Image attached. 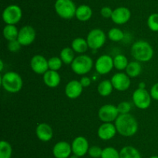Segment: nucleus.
I'll return each instance as SVG.
<instances>
[{
	"instance_id": "obj_1",
	"label": "nucleus",
	"mask_w": 158,
	"mask_h": 158,
	"mask_svg": "<svg viewBox=\"0 0 158 158\" xmlns=\"http://www.w3.org/2000/svg\"><path fill=\"white\" fill-rule=\"evenodd\" d=\"M114 124L117 128V133L126 137L134 136L138 130L137 121L130 113L119 115Z\"/></svg>"
},
{
	"instance_id": "obj_2",
	"label": "nucleus",
	"mask_w": 158,
	"mask_h": 158,
	"mask_svg": "<svg viewBox=\"0 0 158 158\" xmlns=\"http://www.w3.org/2000/svg\"><path fill=\"white\" fill-rule=\"evenodd\" d=\"M131 54L139 62H148L153 58L154 49L148 42L138 40L131 46Z\"/></svg>"
},
{
	"instance_id": "obj_3",
	"label": "nucleus",
	"mask_w": 158,
	"mask_h": 158,
	"mask_svg": "<svg viewBox=\"0 0 158 158\" xmlns=\"http://www.w3.org/2000/svg\"><path fill=\"white\" fill-rule=\"evenodd\" d=\"M1 83L3 88L9 93H17L23 88V79L18 73L9 71L2 76Z\"/></svg>"
},
{
	"instance_id": "obj_4",
	"label": "nucleus",
	"mask_w": 158,
	"mask_h": 158,
	"mask_svg": "<svg viewBox=\"0 0 158 158\" xmlns=\"http://www.w3.org/2000/svg\"><path fill=\"white\" fill-rule=\"evenodd\" d=\"M94 65L92 58L85 54L75 57L71 64V69L78 75H84L91 71Z\"/></svg>"
},
{
	"instance_id": "obj_5",
	"label": "nucleus",
	"mask_w": 158,
	"mask_h": 158,
	"mask_svg": "<svg viewBox=\"0 0 158 158\" xmlns=\"http://www.w3.org/2000/svg\"><path fill=\"white\" fill-rule=\"evenodd\" d=\"M55 10L62 19L70 20L76 15L77 8L72 0H56Z\"/></svg>"
},
{
	"instance_id": "obj_6",
	"label": "nucleus",
	"mask_w": 158,
	"mask_h": 158,
	"mask_svg": "<svg viewBox=\"0 0 158 158\" xmlns=\"http://www.w3.org/2000/svg\"><path fill=\"white\" fill-rule=\"evenodd\" d=\"M106 36L101 29H94L90 30L86 37L89 48L92 50H98L106 43Z\"/></svg>"
},
{
	"instance_id": "obj_7",
	"label": "nucleus",
	"mask_w": 158,
	"mask_h": 158,
	"mask_svg": "<svg viewBox=\"0 0 158 158\" xmlns=\"http://www.w3.org/2000/svg\"><path fill=\"white\" fill-rule=\"evenodd\" d=\"M23 12L19 6L10 5L4 9L2 12V20L6 24L15 25L21 20Z\"/></svg>"
},
{
	"instance_id": "obj_8",
	"label": "nucleus",
	"mask_w": 158,
	"mask_h": 158,
	"mask_svg": "<svg viewBox=\"0 0 158 158\" xmlns=\"http://www.w3.org/2000/svg\"><path fill=\"white\" fill-rule=\"evenodd\" d=\"M134 104L140 109H146L151 105V95L145 88H137L133 93Z\"/></svg>"
},
{
	"instance_id": "obj_9",
	"label": "nucleus",
	"mask_w": 158,
	"mask_h": 158,
	"mask_svg": "<svg viewBox=\"0 0 158 158\" xmlns=\"http://www.w3.org/2000/svg\"><path fill=\"white\" fill-rule=\"evenodd\" d=\"M120 115L117 106L111 104H106L103 105L99 109L98 116L99 119L103 122H115L117 118Z\"/></svg>"
},
{
	"instance_id": "obj_10",
	"label": "nucleus",
	"mask_w": 158,
	"mask_h": 158,
	"mask_svg": "<svg viewBox=\"0 0 158 158\" xmlns=\"http://www.w3.org/2000/svg\"><path fill=\"white\" fill-rule=\"evenodd\" d=\"M114 68V58H112L109 55H106V54L102 55L96 60V71L100 74H109Z\"/></svg>"
},
{
	"instance_id": "obj_11",
	"label": "nucleus",
	"mask_w": 158,
	"mask_h": 158,
	"mask_svg": "<svg viewBox=\"0 0 158 158\" xmlns=\"http://www.w3.org/2000/svg\"><path fill=\"white\" fill-rule=\"evenodd\" d=\"M36 37L35 29L31 26H24L19 29L18 36V41L22 46H29L32 44Z\"/></svg>"
},
{
	"instance_id": "obj_12",
	"label": "nucleus",
	"mask_w": 158,
	"mask_h": 158,
	"mask_svg": "<svg viewBox=\"0 0 158 158\" xmlns=\"http://www.w3.org/2000/svg\"><path fill=\"white\" fill-rule=\"evenodd\" d=\"M111 82L114 88L119 91H124L131 86V79L127 73L119 72L114 74L111 78Z\"/></svg>"
},
{
	"instance_id": "obj_13",
	"label": "nucleus",
	"mask_w": 158,
	"mask_h": 158,
	"mask_svg": "<svg viewBox=\"0 0 158 158\" xmlns=\"http://www.w3.org/2000/svg\"><path fill=\"white\" fill-rule=\"evenodd\" d=\"M71 147H72V151L73 154L80 157L86 155V153H88L89 148L88 140L86 138L82 136L76 137L73 141Z\"/></svg>"
},
{
	"instance_id": "obj_14",
	"label": "nucleus",
	"mask_w": 158,
	"mask_h": 158,
	"mask_svg": "<svg viewBox=\"0 0 158 158\" xmlns=\"http://www.w3.org/2000/svg\"><path fill=\"white\" fill-rule=\"evenodd\" d=\"M30 65L32 71L37 74H44L49 70L48 60L40 54H36L32 57Z\"/></svg>"
},
{
	"instance_id": "obj_15",
	"label": "nucleus",
	"mask_w": 158,
	"mask_h": 158,
	"mask_svg": "<svg viewBox=\"0 0 158 158\" xmlns=\"http://www.w3.org/2000/svg\"><path fill=\"white\" fill-rule=\"evenodd\" d=\"M131 16V12L129 9L126 7H118L113 11V22L117 25H123L127 23Z\"/></svg>"
},
{
	"instance_id": "obj_16",
	"label": "nucleus",
	"mask_w": 158,
	"mask_h": 158,
	"mask_svg": "<svg viewBox=\"0 0 158 158\" xmlns=\"http://www.w3.org/2000/svg\"><path fill=\"white\" fill-rule=\"evenodd\" d=\"M117 128L115 124L111 122H103L98 129L97 135L99 138L103 140H109L113 139L117 134Z\"/></svg>"
},
{
	"instance_id": "obj_17",
	"label": "nucleus",
	"mask_w": 158,
	"mask_h": 158,
	"mask_svg": "<svg viewBox=\"0 0 158 158\" xmlns=\"http://www.w3.org/2000/svg\"><path fill=\"white\" fill-rule=\"evenodd\" d=\"M72 152V147L66 141L56 143L52 148V154L56 158H68Z\"/></svg>"
},
{
	"instance_id": "obj_18",
	"label": "nucleus",
	"mask_w": 158,
	"mask_h": 158,
	"mask_svg": "<svg viewBox=\"0 0 158 158\" xmlns=\"http://www.w3.org/2000/svg\"><path fill=\"white\" fill-rule=\"evenodd\" d=\"M83 87L80 81L73 80L68 82L65 87V94L69 99H75L81 95Z\"/></svg>"
},
{
	"instance_id": "obj_19",
	"label": "nucleus",
	"mask_w": 158,
	"mask_h": 158,
	"mask_svg": "<svg viewBox=\"0 0 158 158\" xmlns=\"http://www.w3.org/2000/svg\"><path fill=\"white\" fill-rule=\"evenodd\" d=\"M35 134L40 140L43 142H48L52 138L53 132L49 124L42 122L37 125L35 129Z\"/></svg>"
},
{
	"instance_id": "obj_20",
	"label": "nucleus",
	"mask_w": 158,
	"mask_h": 158,
	"mask_svg": "<svg viewBox=\"0 0 158 158\" xmlns=\"http://www.w3.org/2000/svg\"><path fill=\"white\" fill-rule=\"evenodd\" d=\"M60 81H61V77H60V74L56 71L48 70L43 74V81H44L45 85L49 88H56L60 85Z\"/></svg>"
},
{
	"instance_id": "obj_21",
	"label": "nucleus",
	"mask_w": 158,
	"mask_h": 158,
	"mask_svg": "<svg viewBox=\"0 0 158 158\" xmlns=\"http://www.w3.org/2000/svg\"><path fill=\"white\" fill-rule=\"evenodd\" d=\"M93 11L92 9L89 6L86 5H81L77 8L76 11V15L77 19L80 21L86 22L88 21L92 17Z\"/></svg>"
},
{
	"instance_id": "obj_22",
	"label": "nucleus",
	"mask_w": 158,
	"mask_h": 158,
	"mask_svg": "<svg viewBox=\"0 0 158 158\" xmlns=\"http://www.w3.org/2000/svg\"><path fill=\"white\" fill-rule=\"evenodd\" d=\"M71 47L76 53L83 54L87 51L89 45H88L86 40L82 38V37H77L73 40L72 43H71Z\"/></svg>"
},
{
	"instance_id": "obj_23",
	"label": "nucleus",
	"mask_w": 158,
	"mask_h": 158,
	"mask_svg": "<svg viewBox=\"0 0 158 158\" xmlns=\"http://www.w3.org/2000/svg\"><path fill=\"white\" fill-rule=\"evenodd\" d=\"M19 29L15 25L6 24L3 29V37L8 41L17 40L19 36Z\"/></svg>"
},
{
	"instance_id": "obj_24",
	"label": "nucleus",
	"mask_w": 158,
	"mask_h": 158,
	"mask_svg": "<svg viewBox=\"0 0 158 158\" xmlns=\"http://www.w3.org/2000/svg\"><path fill=\"white\" fill-rule=\"evenodd\" d=\"M120 158H141L140 152L132 146H126L120 151Z\"/></svg>"
},
{
	"instance_id": "obj_25",
	"label": "nucleus",
	"mask_w": 158,
	"mask_h": 158,
	"mask_svg": "<svg viewBox=\"0 0 158 158\" xmlns=\"http://www.w3.org/2000/svg\"><path fill=\"white\" fill-rule=\"evenodd\" d=\"M142 71L141 64L139 61H131L128 64L126 68V73L130 77H137L140 74Z\"/></svg>"
},
{
	"instance_id": "obj_26",
	"label": "nucleus",
	"mask_w": 158,
	"mask_h": 158,
	"mask_svg": "<svg viewBox=\"0 0 158 158\" xmlns=\"http://www.w3.org/2000/svg\"><path fill=\"white\" fill-rule=\"evenodd\" d=\"M113 89H114V86H113L111 81L110 80L102 81L97 87L98 93L103 97L110 95L112 93Z\"/></svg>"
},
{
	"instance_id": "obj_27",
	"label": "nucleus",
	"mask_w": 158,
	"mask_h": 158,
	"mask_svg": "<svg viewBox=\"0 0 158 158\" xmlns=\"http://www.w3.org/2000/svg\"><path fill=\"white\" fill-rule=\"evenodd\" d=\"M74 53H75V51L72 49V47H65L60 52V57L64 64H71L75 59Z\"/></svg>"
},
{
	"instance_id": "obj_28",
	"label": "nucleus",
	"mask_w": 158,
	"mask_h": 158,
	"mask_svg": "<svg viewBox=\"0 0 158 158\" xmlns=\"http://www.w3.org/2000/svg\"><path fill=\"white\" fill-rule=\"evenodd\" d=\"M128 64H129V62H128L127 58L123 54H117L114 58V68L119 71L126 70Z\"/></svg>"
},
{
	"instance_id": "obj_29",
	"label": "nucleus",
	"mask_w": 158,
	"mask_h": 158,
	"mask_svg": "<svg viewBox=\"0 0 158 158\" xmlns=\"http://www.w3.org/2000/svg\"><path fill=\"white\" fill-rule=\"evenodd\" d=\"M12 148L9 142L2 140L0 143V158H11Z\"/></svg>"
},
{
	"instance_id": "obj_30",
	"label": "nucleus",
	"mask_w": 158,
	"mask_h": 158,
	"mask_svg": "<svg viewBox=\"0 0 158 158\" xmlns=\"http://www.w3.org/2000/svg\"><path fill=\"white\" fill-rule=\"evenodd\" d=\"M108 38L110 40L114 42H118L120 41L123 39V37H124V33H123V31L121 30L119 28L114 27L112 29H110L108 32L107 35Z\"/></svg>"
},
{
	"instance_id": "obj_31",
	"label": "nucleus",
	"mask_w": 158,
	"mask_h": 158,
	"mask_svg": "<svg viewBox=\"0 0 158 158\" xmlns=\"http://www.w3.org/2000/svg\"><path fill=\"white\" fill-rule=\"evenodd\" d=\"M101 158H120V152L112 147H106L103 150Z\"/></svg>"
},
{
	"instance_id": "obj_32",
	"label": "nucleus",
	"mask_w": 158,
	"mask_h": 158,
	"mask_svg": "<svg viewBox=\"0 0 158 158\" xmlns=\"http://www.w3.org/2000/svg\"><path fill=\"white\" fill-rule=\"evenodd\" d=\"M63 60L60 57H52L48 60V64H49V70L52 71H59L62 68L63 65Z\"/></svg>"
},
{
	"instance_id": "obj_33",
	"label": "nucleus",
	"mask_w": 158,
	"mask_h": 158,
	"mask_svg": "<svg viewBox=\"0 0 158 158\" xmlns=\"http://www.w3.org/2000/svg\"><path fill=\"white\" fill-rule=\"evenodd\" d=\"M148 26L153 32H158V13H153L148 17Z\"/></svg>"
},
{
	"instance_id": "obj_34",
	"label": "nucleus",
	"mask_w": 158,
	"mask_h": 158,
	"mask_svg": "<svg viewBox=\"0 0 158 158\" xmlns=\"http://www.w3.org/2000/svg\"><path fill=\"white\" fill-rule=\"evenodd\" d=\"M117 108H118L120 114H127L131 111V105L130 102L124 101V102H121L118 104Z\"/></svg>"
},
{
	"instance_id": "obj_35",
	"label": "nucleus",
	"mask_w": 158,
	"mask_h": 158,
	"mask_svg": "<svg viewBox=\"0 0 158 158\" xmlns=\"http://www.w3.org/2000/svg\"><path fill=\"white\" fill-rule=\"evenodd\" d=\"M102 153H103V150L97 146H93V147H89V150H88V153L93 158L101 157Z\"/></svg>"
},
{
	"instance_id": "obj_36",
	"label": "nucleus",
	"mask_w": 158,
	"mask_h": 158,
	"mask_svg": "<svg viewBox=\"0 0 158 158\" xmlns=\"http://www.w3.org/2000/svg\"><path fill=\"white\" fill-rule=\"evenodd\" d=\"M21 46L22 45L20 44L18 40H12V41H9V43H8V49L11 52H17V51H19L21 49Z\"/></svg>"
},
{
	"instance_id": "obj_37",
	"label": "nucleus",
	"mask_w": 158,
	"mask_h": 158,
	"mask_svg": "<svg viewBox=\"0 0 158 158\" xmlns=\"http://www.w3.org/2000/svg\"><path fill=\"white\" fill-rule=\"evenodd\" d=\"M113 11L114 10H112V9L110 7H108V6H104V7H103L101 9L100 13H101V15L103 18L109 19L111 18V16H112Z\"/></svg>"
},
{
	"instance_id": "obj_38",
	"label": "nucleus",
	"mask_w": 158,
	"mask_h": 158,
	"mask_svg": "<svg viewBox=\"0 0 158 158\" xmlns=\"http://www.w3.org/2000/svg\"><path fill=\"white\" fill-rule=\"evenodd\" d=\"M151 98L154 100L158 101V82L157 83L154 84L151 88V91H150Z\"/></svg>"
},
{
	"instance_id": "obj_39",
	"label": "nucleus",
	"mask_w": 158,
	"mask_h": 158,
	"mask_svg": "<svg viewBox=\"0 0 158 158\" xmlns=\"http://www.w3.org/2000/svg\"><path fill=\"white\" fill-rule=\"evenodd\" d=\"M80 83H81L82 86L83 87V88H87V87H89V85H90L91 84V79L89 78V77H86V76H83V77H81V79H80Z\"/></svg>"
},
{
	"instance_id": "obj_40",
	"label": "nucleus",
	"mask_w": 158,
	"mask_h": 158,
	"mask_svg": "<svg viewBox=\"0 0 158 158\" xmlns=\"http://www.w3.org/2000/svg\"><path fill=\"white\" fill-rule=\"evenodd\" d=\"M0 71H3V68H4V64H3V60H0Z\"/></svg>"
},
{
	"instance_id": "obj_41",
	"label": "nucleus",
	"mask_w": 158,
	"mask_h": 158,
	"mask_svg": "<svg viewBox=\"0 0 158 158\" xmlns=\"http://www.w3.org/2000/svg\"><path fill=\"white\" fill-rule=\"evenodd\" d=\"M139 88H145V84L143 83V82H142V83H140V85H139Z\"/></svg>"
},
{
	"instance_id": "obj_42",
	"label": "nucleus",
	"mask_w": 158,
	"mask_h": 158,
	"mask_svg": "<svg viewBox=\"0 0 158 158\" xmlns=\"http://www.w3.org/2000/svg\"><path fill=\"white\" fill-rule=\"evenodd\" d=\"M79 157H80V156H77V155H75V154H73L72 156H70V158H79Z\"/></svg>"
},
{
	"instance_id": "obj_43",
	"label": "nucleus",
	"mask_w": 158,
	"mask_h": 158,
	"mask_svg": "<svg viewBox=\"0 0 158 158\" xmlns=\"http://www.w3.org/2000/svg\"><path fill=\"white\" fill-rule=\"evenodd\" d=\"M150 158H158V156H151Z\"/></svg>"
}]
</instances>
